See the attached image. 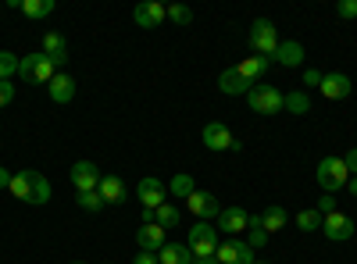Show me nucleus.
I'll return each instance as SVG.
<instances>
[{
	"label": "nucleus",
	"mask_w": 357,
	"mask_h": 264,
	"mask_svg": "<svg viewBox=\"0 0 357 264\" xmlns=\"http://www.w3.org/2000/svg\"><path fill=\"white\" fill-rule=\"evenodd\" d=\"M304 86H321V72L318 68H307L304 72Z\"/></svg>",
	"instance_id": "obj_39"
},
{
	"label": "nucleus",
	"mask_w": 357,
	"mask_h": 264,
	"mask_svg": "<svg viewBox=\"0 0 357 264\" xmlns=\"http://www.w3.org/2000/svg\"><path fill=\"white\" fill-rule=\"evenodd\" d=\"M136 196H139V203L146 211H154L168 200V186L158 179V175H146V179H139V186H136Z\"/></svg>",
	"instance_id": "obj_10"
},
{
	"label": "nucleus",
	"mask_w": 357,
	"mask_h": 264,
	"mask_svg": "<svg viewBox=\"0 0 357 264\" xmlns=\"http://www.w3.org/2000/svg\"><path fill=\"white\" fill-rule=\"evenodd\" d=\"M75 203H79L82 211H89V215H100V211L107 208V203L100 200V193H97V189H89V193H79V200H75Z\"/></svg>",
	"instance_id": "obj_31"
},
{
	"label": "nucleus",
	"mask_w": 357,
	"mask_h": 264,
	"mask_svg": "<svg viewBox=\"0 0 357 264\" xmlns=\"http://www.w3.org/2000/svg\"><path fill=\"white\" fill-rule=\"evenodd\" d=\"M154 222L168 232V228H178V208H175V203H161V208H154Z\"/></svg>",
	"instance_id": "obj_28"
},
{
	"label": "nucleus",
	"mask_w": 357,
	"mask_h": 264,
	"mask_svg": "<svg viewBox=\"0 0 357 264\" xmlns=\"http://www.w3.org/2000/svg\"><path fill=\"white\" fill-rule=\"evenodd\" d=\"M132 264H161V261H158V254H146V250H139V254L132 257Z\"/></svg>",
	"instance_id": "obj_38"
},
{
	"label": "nucleus",
	"mask_w": 357,
	"mask_h": 264,
	"mask_svg": "<svg viewBox=\"0 0 357 264\" xmlns=\"http://www.w3.org/2000/svg\"><path fill=\"white\" fill-rule=\"evenodd\" d=\"M97 193H100V200L107 203H126V196H129V189H126V183L118 179V175H100V186H97Z\"/></svg>",
	"instance_id": "obj_17"
},
{
	"label": "nucleus",
	"mask_w": 357,
	"mask_h": 264,
	"mask_svg": "<svg viewBox=\"0 0 357 264\" xmlns=\"http://www.w3.org/2000/svg\"><path fill=\"white\" fill-rule=\"evenodd\" d=\"M11 186V175H8V168H0V189H8Z\"/></svg>",
	"instance_id": "obj_40"
},
{
	"label": "nucleus",
	"mask_w": 357,
	"mask_h": 264,
	"mask_svg": "<svg viewBox=\"0 0 357 264\" xmlns=\"http://www.w3.org/2000/svg\"><path fill=\"white\" fill-rule=\"evenodd\" d=\"M282 100H286V93L279 86H264V82L250 86V93H247V104L254 107V114H279Z\"/></svg>",
	"instance_id": "obj_3"
},
{
	"label": "nucleus",
	"mask_w": 357,
	"mask_h": 264,
	"mask_svg": "<svg viewBox=\"0 0 357 264\" xmlns=\"http://www.w3.org/2000/svg\"><path fill=\"white\" fill-rule=\"evenodd\" d=\"M250 50L257 54V57H272L275 54V47H279V33H275V25L268 22V18H257L254 25H250Z\"/></svg>",
	"instance_id": "obj_6"
},
{
	"label": "nucleus",
	"mask_w": 357,
	"mask_h": 264,
	"mask_svg": "<svg viewBox=\"0 0 357 264\" xmlns=\"http://www.w3.org/2000/svg\"><path fill=\"white\" fill-rule=\"evenodd\" d=\"M275 61L282 65V68H301L304 65V43H296V40H286V43H279L275 47Z\"/></svg>",
	"instance_id": "obj_20"
},
{
	"label": "nucleus",
	"mask_w": 357,
	"mask_h": 264,
	"mask_svg": "<svg viewBox=\"0 0 357 264\" xmlns=\"http://www.w3.org/2000/svg\"><path fill=\"white\" fill-rule=\"evenodd\" d=\"M314 211H318L321 218H325V215H333V211H340V208H336V196H333V193H321V200L314 203Z\"/></svg>",
	"instance_id": "obj_34"
},
{
	"label": "nucleus",
	"mask_w": 357,
	"mask_h": 264,
	"mask_svg": "<svg viewBox=\"0 0 357 264\" xmlns=\"http://www.w3.org/2000/svg\"><path fill=\"white\" fill-rule=\"evenodd\" d=\"M57 72H61V68H57L54 61H50V57L40 50V54H29V57H22V65H18V75L25 79V82H50Z\"/></svg>",
	"instance_id": "obj_5"
},
{
	"label": "nucleus",
	"mask_w": 357,
	"mask_h": 264,
	"mask_svg": "<svg viewBox=\"0 0 357 264\" xmlns=\"http://www.w3.org/2000/svg\"><path fill=\"white\" fill-rule=\"evenodd\" d=\"M200 139H204L207 150H240V146H243L240 139L232 136V129L225 122H207L204 132H200Z\"/></svg>",
	"instance_id": "obj_7"
},
{
	"label": "nucleus",
	"mask_w": 357,
	"mask_h": 264,
	"mask_svg": "<svg viewBox=\"0 0 357 264\" xmlns=\"http://www.w3.org/2000/svg\"><path fill=\"white\" fill-rule=\"evenodd\" d=\"M43 54L50 57L57 68H65V61H68V43H65V36H61V33H47V36H43Z\"/></svg>",
	"instance_id": "obj_22"
},
{
	"label": "nucleus",
	"mask_w": 357,
	"mask_h": 264,
	"mask_svg": "<svg viewBox=\"0 0 357 264\" xmlns=\"http://www.w3.org/2000/svg\"><path fill=\"white\" fill-rule=\"evenodd\" d=\"M222 232L211 225V222H197L193 228H190V240H186V247L193 250V257H211L215 250H218V240Z\"/></svg>",
	"instance_id": "obj_4"
},
{
	"label": "nucleus",
	"mask_w": 357,
	"mask_h": 264,
	"mask_svg": "<svg viewBox=\"0 0 357 264\" xmlns=\"http://www.w3.org/2000/svg\"><path fill=\"white\" fill-rule=\"evenodd\" d=\"M336 15H340L343 22L357 18V0H340V4H336Z\"/></svg>",
	"instance_id": "obj_35"
},
{
	"label": "nucleus",
	"mask_w": 357,
	"mask_h": 264,
	"mask_svg": "<svg viewBox=\"0 0 357 264\" xmlns=\"http://www.w3.org/2000/svg\"><path fill=\"white\" fill-rule=\"evenodd\" d=\"M247 225H250V211L240 208V203H232V208H222V215L215 218V228H218V232H229L232 240H240L243 232H247Z\"/></svg>",
	"instance_id": "obj_8"
},
{
	"label": "nucleus",
	"mask_w": 357,
	"mask_h": 264,
	"mask_svg": "<svg viewBox=\"0 0 357 264\" xmlns=\"http://www.w3.org/2000/svg\"><path fill=\"white\" fill-rule=\"evenodd\" d=\"M343 164H347V171H350V175H357V146L343 154Z\"/></svg>",
	"instance_id": "obj_37"
},
{
	"label": "nucleus",
	"mask_w": 357,
	"mask_h": 264,
	"mask_svg": "<svg viewBox=\"0 0 357 264\" xmlns=\"http://www.w3.org/2000/svg\"><path fill=\"white\" fill-rule=\"evenodd\" d=\"M68 179H72L75 193H89V189L100 186V168L93 161H75L72 171H68Z\"/></svg>",
	"instance_id": "obj_13"
},
{
	"label": "nucleus",
	"mask_w": 357,
	"mask_h": 264,
	"mask_svg": "<svg viewBox=\"0 0 357 264\" xmlns=\"http://www.w3.org/2000/svg\"><path fill=\"white\" fill-rule=\"evenodd\" d=\"M250 86H254V82H247L236 68H225V72L218 75V90H222L225 97H247V93H250Z\"/></svg>",
	"instance_id": "obj_18"
},
{
	"label": "nucleus",
	"mask_w": 357,
	"mask_h": 264,
	"mask_svg": "<svg viewBox=\"0 0 357 264\" xmlns=\"http://www.w3.org/2000/svg\"><path fill=\"white\" fill-rule=\"evenodd\" d=\"M243 236H247L250 250H261L268 240H272V236H268V228H264V222H261V215H250V225H247V232H243Z\"/></svg>",
	"instance_id": "obj_25"
},
{
	"label": "nucleus",
	"mask_w": 357,
	"mask_h": 264,
	"mask_svg": "<svg viewBox=\"0 0 357 264\" xmlns=\"http://www.w3.org/2000/svg\"><path fill=\"white\" fill-rule=\"evenodd\" d=\"M193 264H218V257L211 254V257H193Z\"/></svg>",
	"instance_id": "obj_41"
},
{
	"label": "nucleus",
	"mask_w": 357,
	"mask_h": 264,
	"mask_svg": "<svg viewBox=\"0 0 357 264\" xmlns=\"http://www.w3.org/2000/svg\"><path fill=\"white\" fill-rule=\"evenodd\" d=\"M47 90H50V100H54V104H68V100L75 97V79L65 75V72H57V75L47 82Z\"/></svg>",
	"instance_id": "obj_21"
},
{
	"label": "nucleus",
	"mask_w": 357,
	"mask_h": 264,
	"mask_svg": "<svg viewBox=\"0 0 357 264\" xmlns=\"http://www.w3.org/2000/svg\"><path fill=\"white\" fill-rule=\"evenodd\" d=\"M347 186H350V196H357V175H350V183H347Z\"/></svg>",
	"instance_id": "obj_42"
},
{
	"label": "nucleus",
	"mask_w": 357,
	"mask_h": 264,
	"mask_svg": "<svg viewBox=\"0 0 357 264\" xmlns=\"http://www.w3.org/2000/svg\"><path fill=\"white\" fill-rule=\"evenodd\" d=\"M215 257H218V264H254V250L247 240H222Z\"/></svg>",
	"instance_id": "obj_12"
},
{
	"label": "nucleus",
	"mask_w": 357,
	"mask_h": 264,
	"mask_svg": "<svg viewBox=\"0 0 357 264\" xmlns=\"http://www.w3.org/2000/svg\"><path fill=\"white\" fill-rule=\"evenodd\" d=\"M282 111H289V114H307V111H311V100H307V93H301V90L286 93V100H282Z\"/></svg>",
	"instance_id": "obj_29"
},
{
	"label": "nucleus",
	"mask_w": 357,
	"mask_h": 264,
	"mask_svg": "<svg viewBox=\"0 0 357 264\" xmlns=\"http://www.w3.org/2000/svg\"><path fill=\"white\" fill-rule=\"evenodd\" d=\"M68 264H82V261H68Z\"/></svg>",
	"instance_id": "obj_44"
},
{
	"label": "nucleus",
	"mask_w": 357,
	"mask_h": 264,
	"mask_svg": "<svg viewBox=\"0 0 357 264\" xmlns=\"http://www.w3.org/2000/svg\"><path fill=\"white\" fill-rule=\"evenodd\" d=\"M18 11L25 18H47V15H54V0H22Z\"/></svg>",
	"instance_id": "obj_27"
},
{
	"label": "nucleus",
	"mask_w": 357,
	"mask_h": 264,
	"mask_svg": "<svg viewBox=\"0 0 357 264\" xmlns=\"http://www.w3.org/2000/svg\"><path fill=\"white\" fill-rule=\"evenodd\" d=\"M268 68H272V57H257V54L254 57H243V61L236 65V72H240L247 82H254V86L268 75Z\"/></svg>",
	"instance_id": "obj_19"
},
{
	"label": "nucleus",
	"mask_w": 357,
	"mask_h": 264,
	"mask_svg": "<svg viewBox=\"0 0 357 264\" xmlns=\"http://www.w3.org/2000/svg\"><path fill=\"white\" fill-rule=\"evenodd\" d=\"M321 236L333 240V243H347V240L354 236V218L343 215V211L325 215V218H321Z\"/></svg>",
	"instance_id": "obj_9"
},
{
	"label": "nucleus",
	"mask_w": 357,
	"mask_h": 264,
	"mask_svg": "<svg viewBox=\"0 0 357 264\" xmlns=\"http://www.w3.org/2000/svg\"><path fill=\"white\" fill-rule=\"evenodd\" d=\"M15 100V86L11 82H0V107H8Z\"/></svg>",
	"instance_id": "obj_36"
},
{
	"label": "nucleus",
	"mask_w": 357,
	"mask_h": 264,
	"mask_svg": "<svg viewBox=\"0 0 357 264\" xmlns=\"http://www.w3.org/2000/svg\"><path fill=\"white\" fill-rule=\"evenodd\" d=\"M318 90H321L325 100H347L354 86H350V75H343V72H329V75H321V86H318Z\"/></svg>",
	"instance_id": "obj_15"
},
{
	"label": "nucleus",
	"mask_w": 357,
	"mask_h": 264,
	"mask_svg": "<svg viewBox=\"0 0 357 264\" xmlns=\"http://www.w3.org/2000/svg\"><path fill=\"white\" fill-rule=\"evenodd\" d=\"M8 193L15 200H22V203H36V208H40V203L50 200V179L43 171H36V168H22V171L11 175Z\"/></svg>",
	"instance_id": "obj_1"
},
{
	"label": "nucleus",
	"mask_w": 357,
	"mask_h": 264,
	"mask_svg": "<svg viewBox=\"0 0 357 264\" xmlns=\"http://www.w3.org/2000/svg\"><path fill=\"white\" fill-rule=\"evenodd\" d=\"M18 65H22L18 54L0 50V82H11V75H18Z\"/></svg>",
	"instance_id": "obj_30"
},
{
	"label": "nucleus",
	"mask_w": 357,
	"mask_h": 264,
	"mask_svg": "<svg viewBox=\"0 0 357 264\" xmlns=\"http://www.w3.org/2000/svg\"><path fill=\"white\" fill-rule=\"evenodd\" d=\"M165 243H168V232H165L158 222H151V225H139V228H136V247H139V250H146V254H158Z\"/></svg>",
	"instance_id": "obj_16"
},
{
	"label": "nucleus",
	"mask_w": 357,
	"mask_h": 264,
	"mask_svg": "<svg viewBox=\"0 0 357 264\" xmlns=\"http://www.w3.org/2000/svg\"><path fill=\"white\" fill-rule=\"evenodd\" d=\"M261 222H264V228H268V236H275L279 228H286L289 215H286V208H282V203H272V208H264Z\"/></svg>",
	"instance_id": "obj_24"
},
{
	"label": "nucleus",
	"mask_w": 357,
	"mask_h": 264,
	"mask_svg": "<svg viewBox=\"0 0 357 264\" xmlns=\"http://www.w3.org/2000/svg\"><path fill=\"white\" fill-rule=\"evenodd\" d=\"M254 264H268V261H264V257H254Z\"/></svg>",
	"instance_id": "obj_43"
},
{
	"label": "nucleus",
	"mask_w": 357,
	"mask_h": 264,
	"mask_svg": "<svg viewBox=\"0 0 357 264\" xmlns=\"http://www.w3.org/2000/svg\"><path fill=\"white\" fill-rule=\"evenodd\" d=\"M186 208H190L200 222H215V218L222 215L218 196H215V193H207V189H193V193H190V200H186Z\"/></svg>",
	"instance_id": "obj_11"
},
{
	"label": "nucleus",
	"mask_w": 357,
	"mask_h": 264,
	"mask_svg": "<svg viewBox=\"0 0 357 264\" xmlns=\"http://www.w3.org/2000/svg\"><path fill=\"white\" fill-rule=\"evenodd\" d=\"M158 261L161 264H193V250L186 243H165L158 250Z\"/></svg>",
	"instance_id": "obj_23"
},
{
	"label": "nucleus",
	"mask_w": 357,
	"mask_h": 264,
	"mask_svg": "<svg viewBox=\"0 0 357 264\" xmlns=\"http://www.w3.org/2000/svg\"><path fill=\"white\" fill-rule=\"evenodd\" d=\"M318 186H321V193H340L347 183H350V171H347V164H343V157H321L318 161Z\"/></svg>",
	"instance_id": "obj_2"
},
{
	"label": "nucleus",
	"mask_w": 357,
	"mask_h": 264,
	"mask_svg": "<svg viewBox=\"0 0 357 264\" xmlns=\"http://www.w3.org/2000/svg\"><path fill=\"white\" fill-rule=\"evenodd\" d=\"M168 22H175V25H190V22H193V11H190L186 4H172V8H168Z\"/></svg>",
	"instance_id": "obj_33"
},
{
	"label": "nucleus",
	"mask_w": 357,
	"mask_h": 264,
	"mask_svg": "<svg viewBox=\"0 0 357 264\" xmlns=\"http://www.w3.org/2000/svg\"><path fill=\"white\" fill-rule=\"evenodd\" d=\"M193 189H197V186H193V175H190V171H178L175 179L168 183V193H172L175 200H190Z\"/></svg>",
	"instance_id": "obj_26"
},
{
	"label": "nucleus",
	"mask_w": 357,
	"mask_h": 264,
	"mask_svg": "<svg viewBox=\"0 0 357 264\" xmlns=\"http://www.w3.org/2000/svg\"><path fill=\"white\" fill-rule=\"evenodd\" d=\"M132 18H136L139 29H158L168 18V8L161 4V0H143V4L132 8Z\"/></svg>",
	"instance_id": "obj_14"
},
{
	"label": "nucleus",
	"mask_w": 357,
	"mask_h": 264,
	"mask_svg": "<svg viewBox=\"0 0 357 264\" xmlns=\"http://www.w3.org/2000/svg\"><path fill=\"white\" fill-rule=\"evenodd\" d=\"M296 228H301V232H318V228H321V215H318L314 208L301 211V215H296Z\"/></svg>",
	"instance_id": "obj_32"
}]
</instances>
